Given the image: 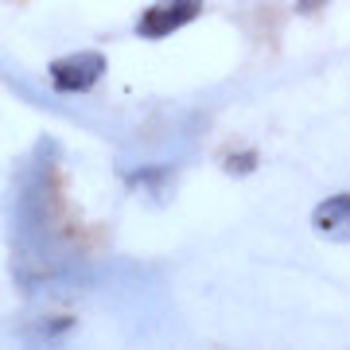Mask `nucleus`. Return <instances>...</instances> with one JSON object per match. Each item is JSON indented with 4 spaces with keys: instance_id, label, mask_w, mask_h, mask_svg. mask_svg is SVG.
<instances>
[{
    "instance_id": "obj_1",
    "label": "nucleus",
    "mask_w": 350,
    "mask_h": 350,
    "mask_svg": "<svg viewBox=\"0 0 350 350\" xmlns=\"http://www.w3.org/2000/svg\"><path fill=\"white\" fill-rule=\"evenodd\" d=\"M109 70V59L101 51H70V55H59L47 63V78L51 90L63 94V98H78V94H90Z\"/></svg>"
},
{
    "instance_id": "obj_5",
    "label": "nucleus",
    "mask_w": 350,
    "mask_h": 350,
    "mask_svg": "<svg viewBox=\"0 0 350 350\" xmlns=\"http://www.w3.org/2000/svg\"><path fill=\"white\" fill-rule=\"evenodd\" d=\"M66 331H75V319H55V323H43V327H31L36 338H59Z\"/></svg>"
},
{
    "instance_id": "obj_3",
    "label": "nucleus",
    "mask_w": 350,
    "mask_h": 350,
    "mask_svg": "<svg viewBox=\"0 0 350 350\" xmlns=\"http://www.w3.org/2000/svg\"><path fill=\"white\" fill-rule=\"evenodd\" d=\"M312 230L319 238L347 245L350 241V191H335L312 206Z\"/></svg>"
},
{
    "instance_id": "obj_4",
    "label": "nucleus",
    "mask_w": 350,
    "mask_h": 350,
    "mask_svg": "<svg viewBox=\"0 0 350 350\" xmlns=\"http://www.w3.org/2000/svg\"><path fill=\"white\" fill-rule=\"evenodd\" d=\"M222 167H226L230 175H238V179H241V175H253V172H257V152H253V148L226 152V156H222Z\"/></svg>"
},
{
    "instance_id": "obj_2",
    "label": "nucleus",
    "mask_w": 350,
    "mask_h": 350,
    "mask_svg": "<svg viewBox=\"0 0 350 350\" xmlns=\"http://www.w3.org/2000/svg\"><path fill=\"white\" fill-rule=\"evenodd\" d=\"M202 16V0H152L148 8L137 16V36L148 43L172 39L175 31H183Z\"/></svg>"
},
{
    "instance_id": "obj_6",
    "label": "nucleus",
    "mask_w": 350,
    "mask_h": 350,
    "mask_svg": "<svg viewBox=\"0 0 350 350\" xmlns=\"http://www.w3.org/2000/svg\"><path fill=\"white\" fill-rule=\"evenodd\" d=\"M327 4H331V0H296L292 8H296V16H312V12H323Z\"/></svg>"
}]
</instances>
